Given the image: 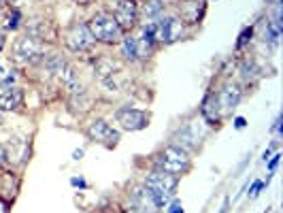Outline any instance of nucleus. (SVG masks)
<instances>
[{
  "instance_id": "nucleus-1",
  "label": "nucleus",
  "mask_w": 283,
  "mask_h": 213,
  "mask_svg": "<svg viewBox=\"0 0 283 213\" xmlns=\"http://www.w3.org/2000/svg\"><path fill=\"white\" fill-rule=\"evenodd\" d=\"M89 32H92L94 41H103V43H115L121 39V28L117 26V21L113 19V15L98 13L92 21L88 24Z\"/></svg>"
},
{
  "instance_id": "nucleus-2",
  "label": "nucleus",
  "mask_w": 283,
  "mask_h": 213,
  "mask_svg": "<svg viewBox=\"0 0 283 213\" xmlns=\"http://www.w3.org/2000/svg\"><path fill=\"white\" fill-rule=\"evenodd\" d=\"M156 164H158L160 170H164V173L181 175L183 170H188V167H190V158H188V152H183V149L170 145V147H166V149H164V152L158 156Z\"/></svg>"
},
{
  "instance_id": "nucleus-3",
  "label": "nucleus",
  "mask_w": 283,
  "mask_h": 213,
  "mask_svg": "<svg viewBox=\"0 0 283 213\" xmlns=\"http://www.w3.org/2000/svg\"><path fill=\"white\" fill-rule=\"evenodd\" d=\"M158 205L153 198V192L147 185L134 188L130 192V202L126 207V213H156Z\"/></svg>"
},
{
  "instance_id": "nucleus-4",
  "label": "nucleus",
  "mask_w": 283,
  "mask_h": 213,
  "mask_svg": "<svg viewBox=\"0 0 283 213\" xmlns=\"http://www.w3.org/2000/svg\"><path fill=\"white\" fill-rule=\"evenodd\" d=\"M15 56L24 64H34L43 58V43L36 41L34 36H21L15 43Z\"/></svg>"
},
{
  "instance_id": "nucleus-5",
  "label": "nucleus",
  "mask_w": 283,
  "mask_h": 213,
  "mask_svg": "<svg viewBox=\"0 0 283 213\" xmlns=\"http://www.w3.org/2000/svg\"><path fill=\"white\" fill-rule=\"evenodd\" d=\"M183 34V21L179 17H164L156 21V41L175 43Z\"/></svg>"
},
{
  "instance_id": "nucleus-6",
  "label": "nucleus",
  "mask_w": 283,
  "mask_h": 213,
  "mask_svg": "<svg viewBox=\"0 0 283 213\" xmlns=\"http://www.w3.org/2000/svg\"><path fill=\"white\" fill-rule=\"evenodd\" d=\"M145 185L151 192H158V194L170 196V194H175V188H177V175L164 173V170H156V173L147 175Z\"/></svg>"
},
{
  "instance_id": "nucleus-7",
  "label": "nucleus",
  "mask_w": 283,
  "mask_h": 213,
  "mask_svg": "<svg viewBox=\"0 0 283 213\" xmlns=\"http://www.w3.org/2000/svg\"><path fill=\"white\" fill-rule=\"evenodd\" d=\"M66 45L71 47L73 51H85L94 45V36L85 24H74V26H71V30L66 32Z\"/></svg>"
},
{
  "instance_id": "nucleus-8",
  "label": "nucleus",
  "mask_w": 283,
  "mask_h": 213,
  "mask_svg": "<svg viewBox=\"0 0 283 213\" xmlns=\"http://www.w3.org/2000/svg\"><path fill=\"white\" fill-rule=\"evenodd\" d=\"M113 19L117 21V26H119L121 30H130L132 26L136 24V19H138V4H136V0H119V2L115 4Z\"/></svg>"
},
{
  "instance_id": "nucleus-9",
  "label": "nucleus",
  "mask_w": 283,
  "mask_h": 213,
  "mask_svg": "<svg viewBox=\"0 0 283 213\" xmlns=\"http://www.w3.org/2000/svg\"><path fill=\"white\" fill-rule=\"evenodd\" d=\"M117 122L121 124L124 130H143L147 126V115L138 109H132V106H126V109H119L117 111Z\"/></svg>"
},
{
  "instance_id": "nucleus-10",
  "label": "nucleus",
  "mask_w": 283,
  "mask_h": 213,
  "mask_svg": "<svg viewBox=\"0 0 283 213\" xmlns=\"http://www.w3.org/2000/svg\"><path fill=\"white\" fill-rule=\"evenodd\" d=\"M88 135L92 137L94 141H104V143H109V145H115V143L119 141V132L113 130V128L103 120H94L88 128Z\"/></svg>"
},
{
  "instance_id": "nucleus-11",
  "label": "nucleus",
  "mask_w": 283,
  "mask_h": 213,
  "mask_svg": "<svg viewBox=\"0 0 283 213\" xmlns=\"http://www.w3.org/2000/svg\"><path fill=\"white\" fill-rule=\"evenodd\" d=\"M217 103H220V109L223 113H230V111L241 103V90L237 85H226L220 94H217Z\"/></svg>"
},
{
  "instance_id": "nucleus-12",
  "label": "nucleus",
  "mask_w": 283,
  "mask_h": 213,
  "mask_svg": "<svg viewBox=\"0 0 283 213\" xmlns=\"http://www.w3.org/2000/svg\"><path fill=\"white\" fill-rule=\"evenodd\" d=\"M21 100H24V92H21L19 88H11V90H7V92L0 94V109L13 111L21 105Z\"/></svg>"
},
{
  "instance_id": "nucleus-13",
  "label": "nucleus",
  "mask_w": 283,
  "mask_h": 213,
  "mask_svg": "<svg viewBox=\"0 0 283 213\" xmlns=\"http://www.w3.org/2000/svg\"><path fill=\"white\" fill-rule=\"evenodd\" d=\"M198 135H194V128H183V130L177 132V137H175V147L183 149V152H188V149H194L198 145Z\"/></svg>"
},
{
  "instance_id": "nucleus-14",
  "label": "nucleus",
  "mask_w": 283,
  "mask_h": 213,
  "mask_svg": "<svg viewBox=\"0 0 283 213\" xmlns=\"http://www.w3.org/2000/svg\"><path fill=\"white\" fill-rule=\"evenodd\" d=\"M220 103H217V94H211L205 98V103H202V115L207 117V122L209 124H217V120H220Z\"/></svg>"
},
{
  "instance_id": "nucleus-15",
  "label": "nucleus",
  "mask_w": 283,
  "mask_h": 213,
  "mask_svg": "<svg viewBox=\"0 0 283 213\" xmlns=\"http://www.w3.org/2000/svg\"><path fill=\"white\" fill-rule=\"evenodd\" d=\"M121 56L126 58V60H138V49H136V39H132V36H126L124 41H121Z\"/></svg>"
},
{
  "instance_id": "nucleus-16",
  "label": "nucleus",
  "mask_w": 283,
  "mask_h": 213,
  "mask_svg": "<svg viewBox=\"0 0 283 213\" xmlns=\"http://www.w3.org/2000/svg\"><path fill=\"white\" fill-rule=\"evenodd\" d=\"M160 13H162V2L160 0H147L143 4V17H145V21H153Z\"/></svg>"
},
{
  "instance_id": "nucleus-17",
  "label": "nucleus",
  "mask_w": 283,
  "mask_h": 213,
  "mask_svg": "<svg viewBox=\"0 0 283 213\" xmlns=\"http://www.w3.org/2000/svg\"><path fill=\"white\" fill-rule=\"evenodd\" d=\"M45 66H47V71H49L51 75H60L64 68H66V62H64L62 56L53 53V56H49V58L45 60Z\"/></svg>"
},
{
  "instance_id": "nucleus-18",
  "label": "nucleus",
  "mask_w": 283,
  "mask_h": 213,
  "mask_svg": "<svg viewBox=\"0 0 283 213\" xmlns=\"http://www.w3.org/2000/svg\"><path fill=\"white\" fill-rule=\"evenodd\" d=\"M96 68L100 71V77H106V75H113V71H115V64H111V62H98L96 64Z\"/></svg>"
},
{
  "instance_id": "nucleus-19",
  "label": "nucleus",
  "mask_w": 283,
  "mask_h": 213,
  "mask_svg": "<svg viewBox=\"0 0 283 213\" xmlns=\"http://www.w3.org/2000/svg\"><path fill=\"white\" fill-rule=\"evenodd\" d=\"M19 19H21V13H19L17 9H15L13 13H11L9 17H7V28H9V30H15V28L19 26Z\"/></svg>"
},
{
  "instance_id": "nucleus-20",
  "label": "nucleus",
  "mask_w": 283,
  "mask_h": 213,
  "mask_svg": "<svg viewBox=\"0 0 283 213\" xmlns=\"http://www.w3.org/2000/svg\"><path fill=\"white\" fill-rule=\"evenodd\" d=\"M252 34H253V28H245L241 32V36H238V43H237V47L241 49V47H245L249 41H252Z\"/></svg>"
},
{
  "instance_id": "nucleus-21",
  "label": "nucleus",
  "mask_w": 283,
  "mask_h": 213,
  "mask_svg": "<svg viewBox=\"0 0 283 213\" xmlns=\"http://www.w3.org/2000/svg\"><path fill=\"white\" fill-rule=\"evenodd\" d=\"M15 79H17V75H15L13 71H11V75H7V77H2V79H0V88H2V90H7L9 85H13V83H15Z\"/></svg>"
},
{
  "instance_id": "nucleus-22",
  "label": "nucleus",
  "mask_w": 283,
  "mask_h": 213,
  "mask_svg": "<svg viewBox=\"0 0 283 213\" xmlns=\"http://www.w3.org/2000/svg\"><path fill=\"white\" fill-rule=\"evenodd\" d=\"M264 188V181H253V185H252V192H249V196L252 198H255V196L260 194V190Z\"/></svg>"
},
{
  "instance_id": "nucleus-23",
  "label": "nucleus",
  "mask_w": 283,
  "mask_h": 213,
  "mask_svg": "<svg viewBox=\"0 0 283 213\" xmlns=\"http://www.w3.org/2000/svg\"><path fill=\"white\" fill-rule=\"evenodd\" d=\"M279 160H281V153H275V156L270 158V162H268V170H270V173H275V168H277V164H279Z\"/></svg>"
},
{
  "instance_id": "nucleus-24",
  "label": "nucleus",
  "mask_w": 283,
  "mask_h": 213,
  "mask_svg": "<svg viewBox=\"0 0 283 213\" xmlns=\"http://www.w3.org/2000/svg\"><path fill=\"white\" fill-rule=\"evenodd\" d=\"M168 213H183V207H181L179 200H173V205L168 207Z\"/></svg>"
},
{
  "instance_id": "nucleus-25",
  "label": "nucleus",
  "mask_w": 283,
  "mask_h": 213,
  "mask_svg": "<svg viewBox=\"0 0 283 213\" xmlns=\"http://www.w3.org/2000/svg\"><path fill=\"white\" fill-rule=\"evenodd\" d=\"M245 126H247V120H245V117H237V120H234V128H237V130H243Z\"/></svg>"
},
{
  "instance_id": "nucleus-26",
  "label": "nucleus",
  "mask_w": 283,
  "mask_h": 213,
  "mask_svg": "<svg viewBox=\"0 0 283 213\" xmlns=\"http://www.w3.org/2000/svg\"><path fill=\"white\" fill-rule=\"evenodd\" d=\"M71 183L74 185V188H85V185H88V183H85V179H81V177H73Z\"/></svg>"
},
{
  "instance_id": "nucleus-27",
  "label": "nucleus",
  "mask_w": 283,
  "mask_h": 213,
  "mask_svg": "<svg viewBox=\"0 0 283 213\" xmlns=\"http://www.w3.org/2000/svg\"><path fill=\"white\" fill-rule=\"evenodd\" d=\"M83 158V149H74L73 152V160H81Z\"/></svg>"
},
{
  "instance_id": "nucleus-28",
  "label": "nucleus",
  "mask_w": 283,
  "mask_h": 213,
  "mask_svg": "<svg viewBox=\"0 0 283 213\" xmlns=\"http://www.w3.org/2000/svg\"><path fill=\"white\" fill-rule=\"evenodd\" d=\"M4 160H7V152H4V147L0 145V164H2Z\"/></svg>"
},
{
  "instance_id": "nucleus-29",
  "label": "nucleus",
  "mask_w": 283,
  "mask_h": 213,
  "mask_svg": "<svg viewBox=\"0 0 283 213\" xmlns=\"http://www.w3.org/2000/svg\"><path fill=\"white\" fill-rule=\"evenodd\" d=\"M228 202H230V200H228V198H223V205H222L220 213H226V209H228Z\"/></svg>"
},
{
  "instance_id": "nucleus-30",
  "label": "nucleus",
  "mask_w": 283,
  "mask_h": 213,
  "mask_svg": "<svg viewBox=\"0 0 283 213\" xmlns=\"http://www.w3.org/2000/svg\"><path fill=\"white\" fill-rule=\"evenodd\" d=\"M2 47H4V34L0 32V51H2Z\"/></svg>"
},
{
  "instance_id": "nucleus-31",
  "label": "nucleus",
  "mask_w": 283,
  "mask_h": 213,
  "mask_svg": "<svg viewBox=\"0 0 283 213\" xmlns=\"http://www.w3.org/2000/svg\"><path fill=\"white\" fill-rule=\"evenodd\" d=\"M0 213H7V205H4L2 200H0Z\"/></svg>"
},
{
  "instance_id": "nucleus-32",
  "label": "nucleus",
  "mask_w": 283,
  "mask_h": 213,
  "mask_svg": "<svg viewBox=\"0 0 283 213\" xmlns=\"http://www.w3.org/2000/svg\"><path fill=\"white\" fill-rule=\"evenodd\" d=\"M4 77V68H2V64H0V79Z\"/></svg>"
},
{
  "instance_id": "nucleus-33",
  "label": "nucleus",
  "mask_w": 283,
  "mask_h": 213,
  "mask_svg": "<svg viewBox=\"0 0 283 213\" xmlns=\"http://www.w3.org/2000/svg\"><path fill=\"white\" fill-rule=\"evenodd\" d=\"M0 4H2V0H0Z\"/></svg>"
}]
</instances>
